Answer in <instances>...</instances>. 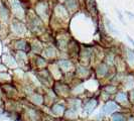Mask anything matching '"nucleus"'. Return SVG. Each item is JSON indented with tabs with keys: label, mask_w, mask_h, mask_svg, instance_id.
I'll return each instance as SVG.
<instances>
[{
	"label": "nucleus",
	"mask_w": 134,
	"mask_h": 121,
	"mask_svg": "<svg viewBox=\"0 0 134 121\" xmlns=\"http://www.w3.org/2000/svg\"><path fill=\"white\" fill-rule=\"evenodd\" d=\"M126 99V95L125 94H119L118 96H117V100L118 101H123Z\"/></svg>",
	"instance_id": "obj_3"
},
{
	"label": "nucleus",
	"mask_w": 134,
	"mask_h": 121,
	"mask_svg": "<svg viewBox=\"0 0 134 121\" xmlns=\"http://www.w3.org/2000/svg\"><path fill=\"white\" fill-rule=\"evenodd\" d=\"M113 121H125V119L121 114H115L113 116Z\"/></svg>",
	"instance_id": "obj_2"
},
{
	"label": "nucleus",
	"mask_w": 134,
	"mask_h": 121,
	"mask_svg": "<svg viewBox=\"0 0 134 121\" xmlns=\"http://www.w3.org/2000/svg\"><path fill=\"white\" fill-rule=\"evenodd\" d=\"M115 109H116V105H115L114 103L110 102L105 105V107H104V112H105L106 114H109V113H111L112 111H114Z\"/></svg>",
	"instance_id": "obj_1"
},
{
	"label": "nucleus",
	"mask_w": 134,
	"mask_h": 121,
	"mask_svg": "<svg viewBox=\"0 0 134 121\" xmlns=\"http://www.w3.org/2000/svg\"><path fill=\"white\" fill-rule=\"evenodd\" d=\"M61 66H64L65 68H68V67L70 66V64H69L68 62H62V63H61Z\"/></svg>",
	"instance_id": "obj_4"
}]
</instances>
